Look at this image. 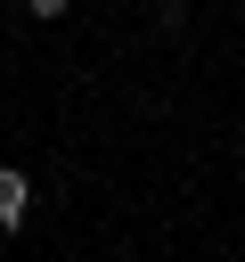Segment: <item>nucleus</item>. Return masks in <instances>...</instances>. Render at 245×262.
Listing matches in <instances>:
<instances>
[{
  "mask_svg": "<svg viewBox=\"0 0 245 262\" xmlns=\"http://www.w3.org/2000/svg\"><path fill=\"white\" fill-rule=\"evenodd\" d=\"M24 205H33L24 172H16V164H0V229H16V221H24Z\"/></svg>",
  "mask_w": 245,
  "mask_h": 262,
  "instance_id": "1",
  "label": "nucleus"
},
{
  "mask_svg": "<svg viewBox=\"0 0 245 262\" xmlns=\"http://www.w3.org/2000/svg\"><path fill=\"white\" fill-rule=\"evenodd\" d=\"M24 8H33V16H41V25H57V16H65V8H74V0H24Z\"/></svg>",
  "mask_w": 245,
  "mask_h": 262,
  "instance_id": "2",
  "label": "nucleus"
}]
</instances>
